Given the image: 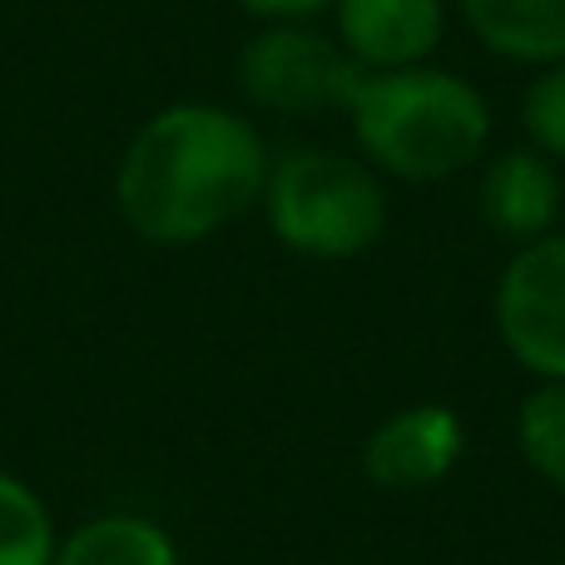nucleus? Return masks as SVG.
Segmentation results:
<instances>
[{
    "label": "nucleus",
    "instance_id": "6e6552de",
    "mask_svg": "<svg viewBox=\"0 0 565 565\" xmlns=\"http://www.w3.org/2000/svg\"><path fill=\"white\" fill-rule=\"evenodd\" d=\"M561 209H565L561 164L546 159L541 149L516 145L481 159L477 214L491 234L511 238V244H531V238L561 228Z\"/></svg>",
    "mask_w": 565,
    "mask_h": 565
},
{
    "label": "nucleus",
    "instance_id": "4468645a",
    "mask_svg": "<svg viewBox=\"0 0 565 565\" xmlns=\"http://www.w3.org/2000/svg\"><path fill=\"white\" fill-rule=\"evenodd\" d=\"M254 25H268V20H322L332 10V0H234Z\"/></svg>",
    "mask_w": 565,
    "mask_h": 565
},
{
    "label": "nucleus",
    "instance_id": "0eeeda50",
    "mask_svg": "<svg viewBox=\"0 0 565 565\" xmlns=\"http://www.w3.org/2000/svg\"><path fill=\"white\" fill-rule=\"evenodd\" d=\"M461 447H467V427L457 412L441 402H417L372 427V437L362 441V471L382 491H422L457 467Z\"/></svg>",
    "mask_w": 565,
    "mask_h": 565
},
{
    "label": "nucleus",
    "instance_id": "f03ea898",
    "mask_svg": "<svg viewBox=\"0 0 565 565\" xmlns=\"http://www.w3.org/2000/svg\"><path fill=\"white\" fill-rule=\"evenodd\" d=\"M342 119L352 149L382 179L402 184H441L487 159L497 135L491 95L461 70L437 60L402 70H358Z\"/></svg>",
    "mask_w": 565,
    "mask_h": 565
},
{
    "label": "nucleus",
    "instance_id": "1a4fd4ad",
    "mask_svg": "<svg viewBox=\"0 0 565 565\" xmlns=\"http://www.w3.org/2000/svg\"><path fill=\"white\" fill-rule=\"evenodd\" d=\"M451 15L501 65L546 70L565 60V0H451Z\"/></svg>",
    "mask_w": 565,
    "mask_h": 565
},
{
    "label": "nucleus",
    "instance_id": "39448f33",
    "mask_svg": "<svg viewBox=\"0 0 565 565\" xmlns=\"http://www.w3.org/2000/svg\"><path fill=\"white\" fill-rule=\"evenodd\" d=\"M497 332L536 382H565V228L516 244L497 282Z\"/></svg>",
    "mask_w": 565,
    "mask_h": 565
},
{
    "label": "nucleus",
    "instance_id": "ddd939ff",
    "mask_svg": "<svg viewBox=\"0 0 565 565\" xmlns=\"http://www.w3.org/2000/svg\"><path fill=\"white\" fill-rule=\"evenodd\" d=\"M521 135L531 149L565 164V60L531 70V85L521 89Z\"/></svg>",
    "mask_w": 565,
    "mask_h": 565
},
{
    "label": "nucleus",
    "instance_id": "20e7f679",
    "mask_svg": "<svg viewBox=\"0 0 565 565\" xmlns=\"http://www.w3.org/2000/svg\"><path fill=\"white\" fill-rule=\"evenodd\" d=\"M234 79L248 109L308 119L328 109L342 115L358 65L342 55L322 20H268V25H254V35L238 45Z\"/></svg>",
    "mask_w": 565,
    "mask_h": 565
},
{
    "label": "nucleus",
    "instance_id": "f257e3e1",
    "mask_svg": "<svg viewBox=\"0 0 565 565\" xmlns=\"http://www.w3.org/2000/svg\"><path fill=\"white\" fill-rule=\"evenodd\" d=\"M268 149L254 115L218 99H174L129 135L115 164V209L154 248H194L254 214L268 184Z\"/></svg>",
    "mask_w": 565,
    "mask_h": 565
},
{
    "label": "nucleus",
    "instance_id": "9b49d317",
    "mask_svg": "<svg viewBox=\"0 0 565 565\" xmlns=\"http://www.w3.org/2000/svg\"><path fill=\"white\" fill-rule=\"evenodd\" d=\"M55 516L45 497L15 471H0V565H50L55 561Z\"/></svg>",
    "mask_w": 565,
    "mask_h": 565
},
{
    "label": "nucleus",
    "instance_id": "2eb2a0df",
    "mask_svg": "<svg viewBox=\"0 0 565 565\" xmlns=\"http://www.w3.org/2000/svg\"><path fill=\"white\" fill-rule=\"evenodd\" d=\"M556 565H565V561H556Z\"/></svg>",
    "mask_w": 565,
    "mask_h": 565
},
{
    "label": "nucleus",
    "instance_id": "7ed1b4c3",
    "mask_svg": "<svg viewBox=\"0 0 565 565\" xmlns=\"http://www.w3.org/2000/svg\"><path fill=\"white\" fill-rule=\"evenodd\" d=\"M258 209L268 218V234L288 254L348 264L387 234V179L362 154L302 145L268 164Z\"/></svg>",
    "mask_w": 565,
    "mask_h": 565
},
{
    "label": "nucleus",
    "instance_id": "9d476101",
    "mask_svg": "<svg viewBox=\"0 0 565 565\" xmlns=\"http://www.w3.org/2000/svg\"><path fill=\"white\" fill-rule=\"evenodd\" d=\"M50 565H179V546L154 516L105 511L60 536Z\"/></svg>",
    "mask_w": 565,
    "mask_h": 565
},
{
    "label": "nucleus",
    "instance_id": "f8f14e48",
    "mask_svg": "<svg viewBox=\"0 0 565 565\" xmlns=\"http://www.w3.org/2000/svg\"><path fill=\"white\" fill-rule=\"evenodd\" d=\"M516 447L541 481L565 491V382H536L521 397Z\"/></svg>",
    "mask_w": 565,
    "mask_h": 565
},
{
    "label": "nucleus",
    "instance_id": "423d86ee",
    "mask_svg": "<svg viewBox=\"0 0 565 565\" xmlns=\"http://www.w3.org/2000/svg\"><path fill=\"white\" fill-rule=\"evenodd\" d=\"M451 0H332L328 30L358 70H402L437 60Z\"/></svg>",
    "mask_w": 565,
    "mask_h": 565
}]
</instances>
